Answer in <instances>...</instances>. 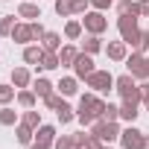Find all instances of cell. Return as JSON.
Wrapping results in <instances>:
<instances>
[{"label": "cell", "mask_w": 149, "mask_h": 149, "mask_svg": "<svg viewBox=\"0 0 149 149\" xmlns=\"http://www.w3.org/2000/svg\"><path fill=\"white\" fill-rule=\"evenodd\" d=\"M15 97H18V88H15L12 82H9V85H6V82H0V105H9Z\"/></svg>", "instance_id": "29"}, {"label": "cell", "mask_w": 149, "mask_h": 149, "mask_svg": "<svg viewBox=\"0 0 149 149\" xmlns=\"http://www.w3.org/2000/svg\"><path fill=\"white\" fill-rule=\"evenodd\" d=\"M82 26H85V32H91V35H102V32L108 29V18H105V12L91 9V12H85Z\"/></svg>", "instance_id": "7"}, {"label": "cell", "mask_w": 149, "mask_h": 149, "mask_svg": "<svg viewBox=\"0 0 149 149\" xmlns=\"http://www.w3.org/2000/svg\"><path fill=\"white\" fill-rule=\"evenodd\" d=\"M29 26H32V41H35V44H41V38H44V32H47V29H44V24H41V21H29Z\"/></svg>", "instance_id": "35"}, {"label": "cell", "mask_w": 149, "mask_h": 149, "mask_svg": "<svg viewBox=\"0 0 149 149\" xmlns=\"http://www.w3.org/2000/svg\"><path fill=\"white\" fill-rule=\"evenodd\" d=\"M117 32H120V38L132 47V44H134V38H137V32H140L137 18H134V15H120V18H117Z\"/></svg>", "instance_id": "8"}, {"label": "cell", "mask_w": 149, "mask_h": 149, "mask_svg": "<svg viewBox=\"0 0 149 149\" xmlns=\"http://www.w3.org/2000/svg\"><path fill=\"white\" fill-rule=\"evenodd\" d=\"M21 123H24V126H29V129H38V126H41V111H35V108H24Z\"/></svg>", "instance_id": "28"}, {"label": "cell", "mask_w": 149, "mask_h": 149, "mask_svg": "<svg viewBox=\"0 0 149 149\" xmlns=\"http://www.w3.org/2000/svg\"><path fill=\"white\" fill-rule=\"evenodd\" d=\"M105 105H108V102H105L102 97H97L94 91H91V94H82V97H79V108H76V120H79L85 129H91L94 120L102 117Z\"/></svg>", "instance_id": "1"}, {"label": "cell", "mask_w": 149, "mask_h": 149, "mask_svg": "<svg viewBox=\"0 0 149 149\" xmlns=\"http://www.w3.org/2000/svg\"><path fill=\"white\" fill-rule=\"evenodd\" d=\"M102 149H114V146H111V143H105V146H102Z\"/></svg>", "instance_id": "43"}, {"label": "cell", "mask_w": 149, "mask_h": 149, "mask_svg": "<svg viewBox=\"0 0 149 149\" xmlns=\"http://www.w3.org/2000/svg\"><path fill=\"white\" fill-rule=\"evenodd\" d=\"M15 102H18L21 108H35V102H38V94H35L32 88H21V91H18V97H15Z\"/></svg>", "instance_id": "20"}, {"label": "cell", "mask_w": 149, "mask_h": 149, "mask_svg": "<svg viewBox=\"0 0 149 149\" xmlns=\"http://www.w3.org/2000/svg\"><path fill=\"white\" fill-rule=\"evenodd\" d=\"M137 114H140V111H137V105L123 100V105H120V120H123V123H134V120H137Z\"/></svg>", "instance_id": "27"}, {"label": "cell", "mask_w": 149, "mask_h": 149, "mask_svg": "<svg viewBox=\"0 0 149 149\" xmlns=\"http://www.w3.org/2000/svg\"><path fill=\"white\" fill-rule=\"evenodd\" d=\"M56 137H58V132H56V126H50V123H41V126L35 129V143H41V146H53Z\"/></svg>", "instance_id": "12"}, {"label": "cell", "mask_w": 149, "mask_h": 149, "mask_svg": "<svg viewBox=\"0 0 149 149\" xmlns=\"http://www.w3.org/2000/svg\"><path fill=\"white\" fill-rule=\"evenodd\" d=\"M15 15H3V18H0V35H3V38H12V29H15Z\"/></svg>", "instance_id": "31"}, {"label": "cell", "mask_w": 149, "mask_h": 149, "mask_svg": "<svg viewBox=\"0 0 149 149\" xmlns=\"http://www.w3.org/2000/svg\"><path fill=\"white\" fill-rule=\"evenodd\" d=\"M143 149H149V134H146V146H143Z\"/></svg>", "instance_id": "42"}, {"label": "cell", "mask_w": 149, "mask_h": 149, "mask_svg": "<svg viewBox=\"0 0 149 149\" xmlns=\"http://www.w3.org/2000/svg\"><path fill=\"white\" fill-rule=\"evenodd\" d=\"M53 9H56L58 18H70V15H73V3H70V0H56Z\"/></svg>", "instance_id": "33"}, {"label": "cell", "mask_w": 149, "mask_h": 149, "mask_svg": "<svg viewBox=\"0 0 149 149\" xmlns=\"http://www.w3.org/2000/svg\"><path fill=\"white\" fill-rule=\"evenodd\" d=\"M41 47H44V50H50V53H58V50H61V32L47 29V32H44V38H41Z\"/></svg>", "instance_id": "19"}, {"label": "cell", "mask_w": 149, "mask_h": 149, "mask_svg": "<svg viewBox=\"0 0 149 149\" xmlns=\"http://www.w3.org/2000/svg\"><path fill=\"white\" fill-rule=\"evenodd\" d=\"M15 140H18L21 146H29V143L35 140V129H29V126L18 123V126H15Z\"/></svg>", "instance_id": "21"}, {"label": "cell", "mask_w": 149, "mask_h": 149, "mask_svg": "<svg viewBox=\"0 0 149 149\" xmlns=\"http://www.w3.org/2000/svg\"><path fill=\"white\" fill-rule=\"evenodd\" d=\"M21 123V114L9 105H0V126H18Z\"/></svg>", "instance_id": "24"}, {"label": "cell", "mask_w": 149, "mask_h": 149, "mask_svg": "<svg viewBox=\"0 0 149 149\" xmlns=\"http://www.w3.org/2000/svg\"><path fill=\"white\" fill-rule=\"evenodd\" d=\"M41 58H44V47L41 44H26L24 47V64H41Z\"/></svg>", "instance_id": "16"}, {"label": "cell", "mask_w": 149, "mask_h": 149, "mask_svg": "<svg viewBox=\"0 0 149 149\" xmlns=\"http://www.w3.org/2000/svg\"><path fill=\"white\" fill-rule=\"evenodd\" d=\"M102 53H105L111 61H126V58H129V44H126L123 38H120V41H108Z\"/></svg>", "instance_id": "10"}, {"label": "cell", "mask_w": 149, "mask_h": 149, "mask_svg": "<svg viewBox=\"0 0 149 149\" xmlns=\"http://www.w3.org/2000/svg\"><path fill=\"white\" fill-rule=\"evenodd\" d=\"M73 3V15H85L88 6H91V0H70Z\"/></svg>", "instance_id": "38"}, {"label": "cell", "mask_w": 149, "mask_h": 149, "mask_svg": "<svg viewBox=\"0 0 149 149\" xmlns=\"http://www.w3.org/2000/svg\"><path fill=\"white\" fill-rule=\"evenodd\" d=\"M140 3V18H149V0H137Z\"/></svg>", "instance_id": "40"}, {"label": "cell", "mask_w": 149, "mask_h": 149, "mask_svg": "<svg viewBox=\"0 0 149 149\" xmlns=\"http://www.w3.org/2000/svg\"><path fill=\"white\" fill-rule=\"evenodd\" d=\"M79 47L76 44H61V50H58V61H61V67H73L76 64V58H79Z\"/></svg>", "instance_id": "13"}, {"label": "cell", "mask_w": 149, "mask_h": 149, "mask_svg": "<svg viewBox=\"0 0 149 149\" xmlns=\"http://www.w3.org/2000/svg\"><path fill=\"white\" fill-rule=\"evenodd\" d=\"M88 132L97 134L102 143H114V140H120V132H123V129L117 126V120L111 123V120H102V117H100V120H94V126H91Z\"/></svg>", "instance_id": "3"}, {"label": "cell", "mask_w": 149, "mask_h": 149, "mask_svg": "<svg viewBox=\"0 0 149 149\" xmlns=\"http://www.w3.org/2000/svg\"><path fill=\"white\" fill-rule=\"evenodd\" d=\"M12 85L21 91V88H32V73L26 67H12Z\"/></svg>", "instance_id": "15"}, {"label": "cell", "mask_w": 149, "mask_h": 149, "mask_svg": "<svg viewBox=\"0 0 149 149\" xmlns=\"http://www.w3.org/2000/svg\"><path fill=\"white\" fill-rule=\"evenodd\" d=\"M82 32H85L82 21H67V24H64V38H67V41H79Z\"/></svg>", "instance_id": "23"}, {"label": "cell", "mask_w": 149, "mask_h": 149, "mask_svg": "<svg viewBox=\"0 0 149 149\" xmlns=\"http://www.w3.org/2000/svg\"><path fill=\"white\" fill-rule=\"evenodd\" d=\"M53 149H76V137H73V134H58L56 143H53Z\"/></svg>", "instance_id": "34"}, {"label": "cell", "mask_w": 149, "mask_h": 149, "mask_svg": "<svg viewBox=\"0 0 149 149\" xmlns=\"http://www.w3.org/2000/svg\"><path fill=\"white\" fill-rule=\"evenodd\" d=\"M114 91H117L126 102L140 105V82L132 76V73H123V76H117V79H114Z\"/></svg>", "instance_id": "2"}, {"label": "cell", "mask_w": 149, "mask_h": 149, "mask_svg": "<svg viewBox=\"0 0 149 149\" xmlns=\"http://www.w3.org/2000/svg\"><path fill=\"white\" fill-rule=\"evenodd\" d=\"M132 47H134V53H146V50H149V29H140Z\"/></svg>", "instance_id": "32"}, {"label": "cell", "mask_w": 149, "mask_h": 149, "mask_svg": "<svg viewBox=\"0 0 149 149\" xmlns=\"http://www.w3.org/2000/svg\"><path fill=\"white\" fill-rule=\"evenodd\" d=\"M56 117H58V123L64 126V123H70V120H76V111H73L67 102H61V105L56 108Z\"/></svg>", "instance_id": "30"}, {"label": "cell", "mask_w": 149, "mask_h": 149, "mask_svg": "<svg viewBox=\"0 0 149 149\" xmlns=\"http://www.w3.org/2000/svg\"><path fill=\"white\" fill-rule=\"evenodd\" d=\"M97 67H94V56H88V53H79V58H76V64H73V76H76L79 82H85L91 73H94Z\"/></svg>", "instance_id": "9"}, {"label": "cell", "mask_w": 149, "mask_h": 149, "mask_svg": "<svg viewBox=\"0 0 149 149\" xmlns=\"http://www.w3.org/2000/svg\"><path fill=\"white\" fill-rule=\"evenodd\" d=\"M61 102H64V97H61V94H50V97H47V100H44V105H47V108H50V111H56V108H58V105H61Z\"/></svg>", "instance_id": "37"}, {"label": "cell", "mask_w": 149, "mask_h": 149, "mask_svg": "<svg viewBox=\"0 0 149 149\" xmlns=\"http://www.w3.org/2000/svg\"><path fill=\"white\" fill-rule=\"evenodd\" d=\"M18 18H24V21H41V6L32 3V0H24V3L18 6Z\"/></svg>", "instance_id": "14"}, {"label": "cell", "mask_w": 149, "mask_h": 149, "mask_svg": "<svg viewBox=\"0 0 149 149\" xmlns=\"http://www.w3.org/2000/svg\"><path fill=\"white\" fill-rule=\"evenodd\" d=\"M58 67H61V61H58V53H50V50H44V58H41L38 70H58Z\"/></svg>", "instance_id": "26"}, {"label": "cell", "mask_w": 149, "mask_h": 149, "mask_svg": "<svg viewBox=\"0 0 149 149\" xmlns=\"http://www.w3.org/2000/svg\"><path fill=\"white\" fill-rule=\"evenodd\" d=\"M102 146H105V143H102L97 134H88V140H85V146H82V149H102Z\"/></svg>", "instance_id": "39"}, {"label": "cell", "mask_w": 149, "mask_h": 149, "mask_svg": "<svg viewBox=\"0 0 149 149\" xmlns=\"http://www.w3.org/2000/svg\"><path fill=\"white\" fill-rule=\"evenodd\" d=\"M102 120H111V123H114V120H120V105H111V102H108V105H105V111H102Z\"/></svg>", "instance_id": "36"}, {"label": "cell", "mask_w": 149, "mask_h": 149, "mask_svg": "<svg viewBox=\"0 0 149 149\" xmlns=\"http://www.w3.org/2000/svg\"><path fill=\"white\" fill-rule=\"evenodd\" d=\"M32 3H38V0H32Z\"/></svg>", "instance_id": "44"}, {"label": "cell", "mask_w": 149, "mask_h": 149, "mask_svg": "<svg viewBox=\"0 0 149 149\" xmlns=\"http://www.w3.org/2000/svg\"><path fill=\"white\" fill-rule=\"evenodd\" d=\"M53 88H56V85H53V82H50V79H44V76H38V79H35V82H32V91H35V94H38V97H41V100H47V97H50V94H56V91H53Z\"/></svg>", "instance_id": "22"}, {"label": "cell", "mask_w": 149, "mask_h": 149, "mask_svg": "<svg viewBox=\"0 0 149 149\" xmlns=\"http://www.w3.org/2000/svg\"><path fill=\"white\" fill-rule=\"evenodd\" d=\"M29 149H53V146H41V143H35V140H32V143H29Z\"/></svg>", "instance_id": "41"}, {"label": "cell", "mask_w": 149, "mask_h": 149, "mask_svg": "<svg viewBox=\"0 0 149 149\" xmlns=\"http://www.w3.org/2000/svg\"><path fill=\"white\" fill-rule=\"evenodd\" d=\"M120 146H123V149H143V146H146V132H140L134 123H129V126L120 132Z\"/></svg>", "instance_id": "5"}, {"label": "cell", "mask_w": 149, "mask_h": 149, "mask_svg": "<svg viewBox=\"0 0 149 149\" xmlns=\"http://www.w3.org/2000/svg\"><path fill=\"white\" fill-rule=\"evenodd\" d=\"M85 88H91L94 94H108L114 88V76H111L108 70H94L91 76L85 79Z\"/></svg>", "instance_id": "6"}, {"label": "cell", "mask_w": 149, "mask_h": 149, "mask_svg": "<svg viewBox=\"0 0 149 149\" xmlns=\"http://www.w3.org/2000/svg\"><path fill=\"white\" fill-rule=\"evenodd\" d=\"M117 15H134V18H140V3H137V0H120V3H117Z\"/></svg>", "instance_id": "25"}, {"label": "cell", "mask_w": 149, "mask_h": 149, "mask_svg": "<svg viewBox=\"0 0 149 149\" xmlns=\"http://www.w3.org/2000/svg\"><path fill=\"white\" fill-rule=\"evenodd\" d=\"M105 50V44H102V35H91L88 32V38L82 41V53H88V56H97V53H102Z\"/></svg>", "instance_id": "17"}, {"label": "cell", "mask_w": 149, "mask_h": 149, "mask_svg": "<svg viewBox=\"0 0 149 149\" xmlns=\"http://www.w3.org/2000/svg\"><path fill=\"white\" fill-rule=\"evenodd\" d=\"M126 73H132L134 79H149V56L146 53H132L126 58Z\"/></svg>", "instance_id": "4"}, {"label": "cell", "mask_w": 149, "mask_h": 149, "mask_svg": "<svg viewBox=\"0 0 149 149\" xmlns=\"http://www.w3.org/2000/svg\"><path fill=\"white\" fill-rule=\"evenodd\" d=\"M12 41H15V44H21V47L32 44V26H29V21L15 24V29H12Z\"/></svg>", "instance_id": "11"}, {"label": "cell", "mask_w": 149, "mask_h": 149, "mask_svg": "<svg viewBox=\"0 0 149 149\" xmlns=\"http://www.w3.org/2000/svg\"><path fill=\"white\" fill-rule=\"evenodd\" d=\"M56 88H58V94H61V97H73V94L79 91V79H76V76H61Z\"/></svg>", "instance_id": "18"}]
</instances>
